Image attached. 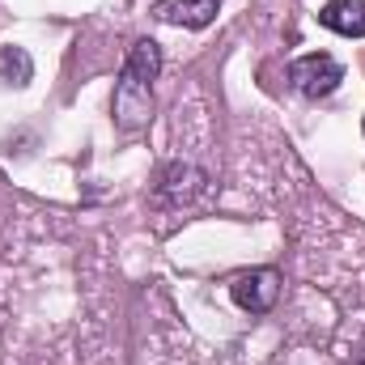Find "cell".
I'll list each match as a JSON object with an SVG mask.
<instances>
[{"instance_id":"1","label":"cell","mask_w":365,"mask_h":365,"mask_svg":"<svg viewBox=\"0 0 365 365\" xmlns=\"http://www.w3.org/2000/svg\"><path fill=\"white\" fill-rule=\"evenodd\" d=\"M158 73H162V47H158L153 38H136L132 51H128V60H123L115 98H110V110H115V128H119V132H140V128H149Z\"/></svg>"},{"instance_id":"2","label":"cell","mask_w":365,"mask_h":365,"mask_svg":"<svg viewBox=\"0 0 365 365\" xmlns=\"http://www.w3.org/2000/svg\"><path fill=\"white\" fill-rule=\"evenodd\" d=\"M289 81H293V90L302 93V98L319 102V98H331V93L340 90L344 64L336 56H327V51H310V56H297L289 64Z\"/></svg>"},{"instance_id":"3","label":"cell","mask_w":365,"mask_h":365,"mask_svg":"<svg viewBox=\"0 0 365 365\" xmlns=\"http://www.w3.org/2000/svg\"><path fill=\"white\" fill-rule=\"evenodd\" d=\"M230 293L247 314H268L276 306V297H280V272L276 268H251V272L234 276Z\"/></svg>"},{"instance_id":"4","label":"cell","mask_w":365,"mask_h":365,"mask_svg":"<svg viewBox=\"0 0 365 365\" xmlns=\"http://www.w3.org/2000/svg\"><path fill=\"white\" fill-rule=\"evenodd\" d=\"M221 13V0H158L153 17L166 26H187V30H204L212 26Z\"/></svg>"},{"instance_id":"5","label":"cell","mask_w":365,"mask_h":365,"mask_svg":"<svg viewBox=\"0 0 365 365\" xmlns=\"http://www.w3.org/2000/svg\"><path fill=\"white\" fill-rule=\"evenodd\" d=\"M204 182H208L204 170L175 162V166H166V170L158 175V204H187V200H195V195L204 191Z\"/></svg>"},{"instance_id":"6","label":"cell","mask_w":365,"mask_h":365,"mask_svg":"<svg viewBox=\"0 0 365 365\" xmlns=\"http://www.w3.org/2000/svg\"><path fill=\"white\" fill-rule=\"evenodd\" d=\"M319 21L344 38H365V0H327L319 9Z\"/></svg>"},{"instance_id":"7","label":"cell","mask_w":365,"mask_h":365,"mask_svg":"<svg viewBox=\"0 0 365 365\" xmlns=\"http://www.w3.org/2000/svg\"><path fill=\"white\" fill-rule=\"evenodd\" d=\"M34 77V60L21 47H0V86H30Z\"/></svg>"},{"instance_id":"8","label":"cell","mask_w":365,"mask_h":365,"mask_svg":"<svg viewBox=\"0 0 365 365\" xmlns=\"http://www.w3.org/2000/svg\"><path fill=\"white\" fill-rule=\"evenodd\" d=\"M353 365H365V344H361V353H357V357H353Z\"/></svg>"}]
</instances>
